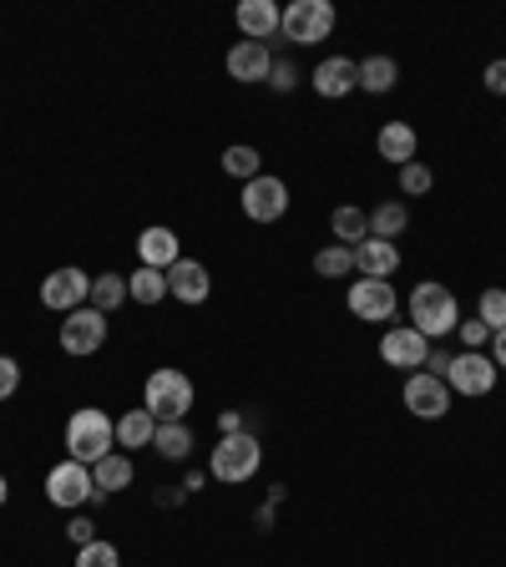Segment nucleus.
Masks as SVG:
<instances>
[{
	"label": "nucleus",
	"mask_w": 506,
	"mask_h": 567,
	"mask_svg": "<svg viewBox=\"0 0 506 567\" xmlns=\"http://www.w3.org/2000/svg\"><path fill=\"white\" fill-rule=\"evenodd\" d=\"M117 451V421L96 405H82V411L66 415V456L82 461V466H96L102 456Z\"/></svg>",
	"instance_id": "obj_1"
},
{
	"label": "nucleus",
	"mask_w": 506,
	"mask_h": 567,
	"mask_svg": "<svg viewBox=\"0 0 506 567\" xmlns=\"http://www.w3.org/2000/svg\"><path fill=\"white\" fill-rule=\"evenodd\" d=\"M411 324L425 334V340H446V334H456V324H461L456 295H451L446 284H436V279L415 284V295H411Z\"/></svg>",
	"instance_id": "obj_2"
},
{
	"label": "nucleus",
	"mask_w": 506,
	"mask_h": 567,
	"mask_svg": "<svg viewBox=\"0 0 506 567\" xmlns=\"http://www.w3.org/2000/svg\"><path fill=\"white\" fill-rule=\"evenodd\" d=\"M142 411L153 415L157 425L163 421H188L193 411V380L183 375V370L163 365L147 375V385H142Z\"/></svg>",
	"instance_id": "obj_3"
},
{
	"label": "nucleus",
	"mask_w": 506,
	"mask_h": 567,
	"mask_svg": "<svg viewBox=\"0 0 506 567\" xmlns=\"http://www.w3.org/2000/svg\"><path fill=\"white\" fill-rule=\"evenodd\" d=\"M259 466H264V446L254 441V431H238V436H224L218 446H213V456H208L213 482H224V486L254 482V472H259Z\"/></svg>",
	"instance_id": "obj_4"
},
{
	"label": "nucleus",
	"mask_w": 506,
	"mask_h": 567,
	"mask_svg": "<svg viewBox=\"0 0 506 567\" xmlns=\"http://www.w3.org/2000/svg\"><path fill=\"white\" fill-rule=\"evenodd\" d=\"M279 35L283 41H295V47H319V41H330L334 35V6L330 0H295V6H283Z\"/></svg>",
	"instance_id": "obj_5"
},
{
	"label": "nucleus",
	"mask_w": 506,
	"mask_h": 567,
	"mask_svg": "<svg viewBox=\"0 0 506 567\" xmlns=\"http://www.w3.org/2000/svg\"><path fill=\"white\" fill-rule=\"evenodd\" d=\"M96 496V482H92V466H82V461H56L47 472V502L51 507H86Z\"/></svg>",
	"instance_id": "obj_6"
},
{
	"label": "nucleus",
	"mask_w": 506,
	"mask_h": 567,
	"mask_svg": "<svg viewBox=\"0 0 506 567\" xmlns=\"http://www.w3.org/2000/svg\"><path fill=\"white\" fill-rule=\"evenodd\" d=\"M41 305H47L51 315H71V309L92 305V274H82L76 264L51 269L47 279H41Z\"/></svg>",
	"instance_id": "obj_7"
},
{
	"label": "nucleus",
	"mask_w": 506,
	"mask_h": 567,
	"mask_svg": "<svg viewBox=\"0 0 506 567\" xmlns=\"http://www.w3.org/2000/svg\"><path fill=\"white\" fill-rule=\"evenodd\" d=\"M106 344V315L92 305L71 309V315H61V350L76 354V360H86V354H96Z\"/></svg>",
	"instance_id": "obj_8"
},
{
	"label": "nucleus",
	"mask_w": 506,
	"mask_h": 567,
	"mask_svg": "<svg viewBox=\"0 0 506 567\" xmlns=\"http://www.w3.org/2000/svg\"><path fill=\"white\" fill-rule=\"evenodd\" d=\"M244 218L248 224H279L283 213H289V183L283 177H269L259 173L254 183H244Z\"/></svg>",
	"instance_id": "obj_9"
},
{
	"label": "nucleus",
	"mask_w": 506,
	"mask_h": 567,
	"mask_svg": "<svg viewBox=\"0 0 506 567\" xmlns=\"http://www.w3.org/2000/svg\"><path fill=\"white\" fill-rule=\"evenodd\" d=\"M350 315L365 319V324H385V319H395V309H401V295H395V284L390 279H360L350 284Z\"/></svg>",
	"instance_id": "obj_10"
},
{
	"label": "nucleus",
	"mask_w": 506,
	"mask_h": 567,
	"mask_svg": "<svg viewBox=\"0 0 506 567\" xmlns=\"http://www.w3.org/2000/svg\"><path fill=\"white\" fill-rule=\"evenodd\" d=\"M446 385L456 390V395H472V401L492 395V390H496V365H492V354H482V350H461L456 360H451Z\"/></svg>",
	"instance_id": "obj_11"
},
{
	"label": "nucleus",
	"mask_w": 506,
	"mask_h": 567,
	"mask_svg": "<svg viewBox=\"0 0 506 567\" xmlns=\"http://www.w3.org/2000/svg\"><path fill=\"white\" fill-rule=\"evenodd\" d=\"M425 354H431V340H425L415 324H395V330H385V340H380V360H385L390 370H401V375H415V370L425 365Z\"/></svg>",
	"instance_id": "obj_12"
},
{
	"label": "nucleus",
	"mask_w": 506,
	"mask_h": 567,
	"mask_svg": "<svg viewBox=\"0 0 506 567\" xmlns=\"http://www.w3.org/2000/svg\"><path fill=\"white\" fill-rule=\"evenodd\" d=\"M401 401H405V411L421 415V421H441V415L451 411V385L436 375H425V370H415V375H405Z\"/></svg>",
	"instance_id": "obj_13"
},
{
	"label": "nucleus",
	"mask_w": 506,
	"mask_h": 567,
	"mask_svg": "<svg viewBox=\"0 0 506 567\" xmlns=\"http://www.w3.org/2000/svg\"><path fill=\"white\" fill-rule=\"evenodd\" d=\"M167 295L183 299V305H203V299L213 295V274H208V264H198V259H177L173 269H167Z\"/></svg>",
	"instance_id": "obj_14"
},
{
	"label": "nucleus",
	"mask_w": 506,
	"mask_h": 567,
	"mask_svg": "<svg viewBox=\"0 0 506 567\" xmlns=\"http://www.w3.org/2000/svg\"><path fill=\"white\" fill-rule=\"evenodd\" d=\"M234 21H238V31H244V41H264V47H269L283 25V11L273 0H244Z\"/></svg>",
	"instance_id": "obj_15"
},
{
	"label": "nucleus",
	"mask_w": 506,
	"mask_h": 567,
	"mask_svg": "<svg viewBox=\"0 0 506 567\" xmlns=\"http://www.w3.org/2000/svg\"><path fill=\"white\" fill-rule=\"evenodd\" d=\"M228 76L234 82H269V71H273V51L264 47V41H238L234 51H228Z\"/></svg>",
	"instance_id": "obj_16"
},
{
	"label": "nucleus",
	"mask_w": 506,
	"mask_h": 567,
	"mask_svg": "<svg viewBox=\"0 0 506 567\" xmlns=\"http://www.w3.org/2000/svg\"><path fill=\"white\" fill-rule=\"evenodd\" d=\"M354 269H360V279H390L401 269V248L385 244V238H360L354 244Z\"/></svg>",
	"instance_id": "obj_17"
},
{
	"label": "nucleus",
	"mask_w": 506,
	"mask_h": 567,
	"mask_svg": "<svg viewBox=\"0 0 506 567\" xmlns=\"http://www.w3.org/2000/svg\"><path fill=\"white\" fill-rule=\"evenodd\" d=\"M137 259H142V269H173L183 254H177V234L173 228H163V224H153V228H142V238H137Z\"/></svg>",
	"instance_id": "obj_18"
},
{
	"label": "nucleus",
	"mask_w": 506,
	"mask_h": 567,
	"mask_svg": "<svg viewBox=\"0 0 506 567\" xmlns=\"http://www.w3.org/2000/svg\"><path fill=\"white\" fill-rule=\"evenodd\" d=\"M360 86V61L350 56H330L314 66V92L319 96H350Z\"/></svg>",
	"instance_id": "obj_19"
},
{
	"label": "nucleus",
	"mask_w": 506,
	"mask_h": 567,
	"mask_svg": "<svg viewBox=\"0 0 506 567\" xmlns=\"http://www.w3.org/2000/svg\"><path fill=\"white\" fill-rule=\"evenodd\" d=\"M375 147H380V157L385 163H415V127L411 122H385L380 127V137H375Z\"/></svg>",
	"instance_id": "obj_20"
},
{
	"label": "nucleus",
	"mask_w": 506,
	"mask_h": 567,
	"mask_svg": "<svg viewBox=\"0 0 506 567\" xmlns=\"http://www.w3.org/2000/svg\"><path fill=\"white\" fill-rule=\"evenodd\" d=\"M395 82H401L395 56H365V61H360V92L385 96V92H395Z\"/></svg>",
	"instance_id": "obj_21"
},
{
	"label": "nucleus",
	"mask_w": 506,
	"mask_h": 567,
	"mask_svg": "<svg viewBox=\"0 0 506 567\" xmlns=\"http://www.w3.org/2000/svg\"><path fill=\"white\" fill-rule=\"evenodd\" d=\"M153 436H157V421L142 411V405H132L127 415H117V446H122V451L153 446Z\"/></svg>",
	"instance_id": "obj_22"
},
{
	"label": "nucleus",
	"mask_w": 506,
	"mask_h": 567,
	"mask_svg": "<svg viewBox=\"0 0 506 567\" xmlns=\"http://www.w3.org/2000/svg\"><path fill=\"white\" fill-rule=\"evenodd\" d=\"M132 476H137V466H132V456H122V451H112V456H102L92 466V482L96 492H122V486H132Z\"/></svg>",
	"instance_id": "obj_23"
},
{
	"label": "nucleus",
	"mask_w": 506,
	"mask_h": 567,
	"mask_svg": "<svg viewBox=\"0 0 506 567\" xmlns=\"http://www.w3.org/2000/svg\"><path fill=\"white\" fill-rule=\"evenodd\" d=\"M153 451H157V456H167V461H188V456H193V431H188V421H163V425H157Z\"/></svg>",
	"instance_id": "obj_24"
},
{
	"label": "nucleus",
	"mask_w": 506,
	"mask_h": 567,
	"mask_svg": "<svg viewBox=\"0 0 506 567\" xmlns=\"http://www.w3.org/2000/svg\"><path fill=\"white\" fill-rule=\"evenodd\" d=\"M330 228H334V244H360V238H370V213L354 208V203H344V208L330 213Z\"/></svg>",
	"instance_id": "obj_25"
},
{
	"label": "nucleus",
	"mask_w": 506,
	"mask_h": 567,
	"mask_svg": "<svg viewBox=\"0 0 506 567\" xmlns=\"http://www.w3.org/2000/svg\"><path fill=\"white\" fill-rule=\"evenodd\" d=\"M127 299H132V305H147V309L163 305V299H167V274L163 269H137L127 279Z\"/></svg>",
	"instance_id": "obj_26"
},
{
	"label": "nucleus",
	"mask_w": 506,
	"mask_h": 567,
	"mask_svg": "<svg viewBox=\"0 0 506 567\" xmlns=\"http://www.w3.org/2000/svg\"><path fill=\"white\" fill-rule=\"evenodd\" d=\"M405 224H411V213H405V203H375V213H370V238H401Z\"/></svg>",
	"instance_id": "obj_27"
},
{
	"label": "nucleus",
	"mask_w": 506,
	"mask_h": 567,
	"mask_svg": "<svg viewBox=\"0 0 506 567\" xmlns=\"http://www.w3.org/2000/svg\"><path fill=\"white\" fill-rule=\"evenodd\" d=\"M127 305V279L122 274H96L92 279V309H102V315H112V309Z\"/></svg>",
	"instance_id": "obj_28"
},
{
	"label": "nucleus",
	"mask_w": 506,
	"mask_h": 567,
	"mask_svg": "<svg viewBox=\"0 0 506 567\" xmlns=\"http://www.w3.org/2000/svg\"><path fill=\"white\" fill-rule=\"evenodd\" d=\"M354 269V248L350 244H324L314 254V274L319 279H344Z\"/></svg>",
	"instance_id": "obj_29"
},
{
	"label": "nucleus",
	"mask_w": 506,
	"mask_h": 567,
	"mask_svg": "<svg viewBox=\"0 0 506 567\" xmlns=\"http://www.w3.org/2000/svg\"><path fill=\"white\" fill-rule=\"evenodd\" d=\"M224 173L238 177V183H254V177L264 173L259 147H244V142H238V147H228V153H224Z\"/></svg>",
	"instance_id": "obj_30"
},
{
	"label": "nucleus",
	"mask_w": 506,
	"mask_h": 567,
	"mask_svg": "<svg viewBox=\"0 0 506 567\" xmlns=\"http://www.w3.org/2000/svg\"><path fill=\"white\" fill-rule=\"evenodd\" d=\"M476 319H482L486 330H506V289H482V299H476Z\"/></svg>",
	"instance_id": "obj_31"
},
{
	"label": "nucleus",
	"mask_w": 506,
	"mask_h": 567,
	"mask_svg": "<svg viewBox=\"0 0 506 567\" xmlns=\"http://www.w3.org/2000/svg\"><path fill=\"white\" fill-rule=\"evenodd\" d=\"M76 567H122V553L112 543H86V547H76Z\"/></svg>",
	"instance_id": "obj_32"
},
{
	"label": "nucleus",
	"mask_w": 506,
	"mask_h": 567,
	"mask_svg": "<svg viewBox=\"0 0 506 567\" xmlns=\"http://www.w3.org/2000/svg\"><path fill=\"white\" fill-rule=\"evenodd\" d=\"M431 183H436V177H431V167H425V163H405L401 167V193H411V198L431 193Z\"/></svg>",
	"instance_id": "obj_33"
},
{
	"label": "nucleus",
	"mask_w": 506,
	"mask_h": 567,
	"mask_svg": "<svg viewBox=\"0 0 506 567\" xmlns=\"http://www.w3.org/2000/svg\"><path fill=\"white\" fill-rule=\"evenodd\" d=\"M16 390H21V360L0 354V401H11Z\"/></svg>",
	"instance_id": "obj_34"
},
{
	"label": "nucleus",
	"mask_w": 506,
	"mask_h": 567,
	"mask_svg": "<svg viewBox=\"0 0 506 567\" xmlns=\"http://www.w3.org/2000/svg\"><path fill=\"white\" fill-rule=\"evenodd\" d=\"M269 86H273V92H295V86H299V71H295V61H279V56H273Z\"/></svg>",
	"instance_id": "obj_35"
},
{
	"label": "nucleus",
	"mask_w": 506,
	"mask_h": 567,
	"mask_svg": "<svg viewBox=\"0 0 506 567\" xmlns=\"http://www.w3.org/2000/svg\"><path fill=\"white\" fill-rule=\"evenodd\" d=\"M456 334H461V344H466V350H482V344L492 340V330H486L482 319H461V324H456Z\"/></svg>",
	"instance_id": "obj_36"
},
{
	"label": "nucleus",
	"mask_w": 506,
	"mask_h": 567,
	"mask_svg": "<svg viewBox=\"0 0 506 567\" xmlns=\"http://www.w3.org/2000/svg\"><path fill=\"white\" fill-rule=\"evenodd\" d=\"M451 360H456V354H446V350H436V344H431V354H425V375L446 380L451 375Z\"/></svg>",
	"instance_id": "obj_37"
},
{
	"label": "nucleus",
	"mask_w": 506,
	"mask_h": 567,
	"mask_svg": "<svg viewBox=\"0 0 506 567\" xmlns=\"http://www.w3.org/2000/svg\"><path fill=\"white\" fill-rule=\"evenodd\" d=\"M482 82H486V92L506 96V56H502V61H492V66L482 71Z\"/></svg>",
	"instance_id": "obj_38"
},
{
	"label": "nucleus",
	"mask_w": 506,
	"mask_h": 567,
	"mask_svg": "<svg viewBox=\"0 0 506 567\" xmlns=\"http://www.w3.org/2000/svg\"><path fill=\"white\" fill-rule=\"evenodd\" d=\"M71 543H76V547L96 543V527H92V522H86V517H76V522H71Z\"/></svg>",
	"instance_id": "obj_39"
},
{
	"label": "nucleus",
	"mask_w": 506,
	"mask_h": 567,
	"mask_svg": "<svg viewBox=\"0 0 506 567\" xmlns=\"http://www.w3.org/2000/svg\"><path fill=\"white\" fill-rule=\"evenodd\" d=\"M492 365H496V370H506V330H496V334H492Z\"/></svg>",
	"instance_id": "obj_40"
},
{
	"label": "nucleus",
	"mask_w": 506,
	"mask_h": 567,
	"mask_svg": "<svg viewBox=\"0 0 506 567\" xmlns=\"http://www.w3.org/2000/svg\"><path fill=\"white\" fill-rule=\"evenodd\" d=\"M218 425H224V436H238V431H244V415H238V411H228Z\"/></svg>",
	"instance_id": "obj_41"
},
{
	"label": "nucleus",
	"mask_w": 506,
	"mask_h": 567,
	"mask_svg": "<svg viewBox=\"0 0 506 567\" xmlns=\"http://www.w3.org/2000/svg\"><path fill=\"white\" fill-rule=\"evenodd\" d=\"M6 496H11V482H6V476H0V507H6Z\"/></svg>",
	"instance_id": "obj_42"
}]
</instances>
